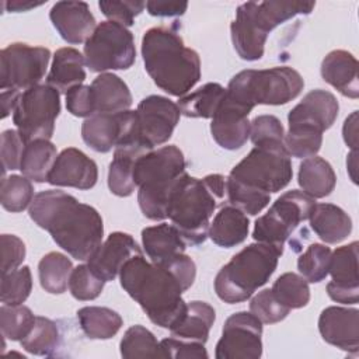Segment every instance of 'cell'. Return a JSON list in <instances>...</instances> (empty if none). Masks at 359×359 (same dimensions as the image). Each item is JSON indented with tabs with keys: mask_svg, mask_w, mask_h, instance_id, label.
<instances>
[{
	"mask_svg": "<svg viewBox=\"0 0 359 359\" xmlns=\"http://www.w3.org/2000/svg\"><path fill=\"white\" fill-rule=\"evenodd\" d=\"M146 8L150 15L154 17H178L182 15L187 8V1H160V0H151L146 3Z\"/></svg>",
	"mask_w": 359,
	"mask_h": 359,
	"instance_id": "cell-53",
	"label": "cell"
},
{
	"mask_svg": "<svg viewBox=\"0 0 359 359\" xmlns=\"http://www.w3.org/2000/svg\"><path fill=\"white\" fill-rule=\"evenodd\" d=\"M57 157L56 146L46 140L38 139L25 144L20 170L24 177L35 182L48 181V175Z\"/></svg>",
	"mask_w": 359,
	"mask_h": 359,
	"instance_id": "cell-33",
	"label": "cell"
},
{
	"mask_svg": "<svg viewBox=\"0 0 359 359\" xmlns=\"http://www.w3.org/2000/svg\"><path fill=\"white\" fill-rule=\"evenodd\" d=\"M215 309L206 302L194 300L187 303V310L180 321L170 330L174 337L205 344L215 323Z\"/></svg>",
	"mask_w": 359,
	"mask_h": 359,
	"instance_id": "cell-32",
	"label": "cell"
},
{
	"mask_svg": "<svg viewBox=\"0 0 359 359\" xmlns=\"http://www.w3.org/2000/svg\"><path fill=\"white\" fill-rule=\"evenodd\" d=\"M49 18L62 39L69 43L86 42L97 27L86 1H57L52 6Z\"/></svg>",
	"mask_w": 359,
	"mask_h": 359,
	"instance_id": "cell-22",
	"label": "cell"
},
{
	"mask_svg": "<svg viewBox=\"0 0 359 359\" xmlns=\"http://www.w3.org/2000/svg\"><path fill=\"white\" fill-rule=\"evenodd\" d=\"M144 69L154 84L170 95L187 94L201 79L199 55L187 48L178 32L153 27L142 38Z\"/></svg>",
	"mask_w": 359,
	"mask_h": 359,
	"instance_id": "cell-4",
	"label": "cell"
},
{
	"mask_svg": "<svg viewBox=\"0 0 359 359\" xmlns=\"http://www.w3.org/2000/svg\"><path fill=\"white\" fill-rule=\"evenodd\" d=\"M104 283L105 280L98 278L87 264H81L73 268L70 273L69 290L77 300H94L101 294Z\"/></svg>",
	"mask_w": 359,
	"mask_h": 359,
	"instance_id": "cell-45",
	"label": "cell"
},
{
	"mask_svg": "<svg viewBox=\"0 0 359 359\" xmlns=\"http://www.w3.org/2000/svg\"><path fill=\"white\" fill-rule=\"evenodd\" d=\"M136 59L133 34L114 21L100 22L84 43V60L91 72L126 70Z\"/></svg>",
	"mask_w": 359,
	"mask_h": 359,
	"instance_id": "cell-11",
	"label": "cell"
},
{
	"mask_svg": "<svg viewBox=\"0 0 359 359\" xmlns=\"http://www.w3.org/2000/svg\"><path fill=\"white\" fill-rule=\"evenodd\" d=\"M81 137L88 147L98 153H108L119 144L142 142L137 130L136 111L94 114L83 122Z\"/></svg>",
	"mask_w": 359,
	"mask_h": 359,
	"instance_id": "cell-14",
	"label": "cell"
},
{
	"mask_svg": "<svg viewBox=\"0 0 359 359\" xmlns=\"http://www.w3.org/2000/svg\"><path fill=\"white\" fill-rule=\"evenodd\" d=\"M262 323L247 311L231 314L222 330L216 359H258L262 355Z\"/></svg>",
	"mask_w": 359,
	"mask_h": 359,
	"instance_id": "cell-15",
	"label": "cell"
},
{
	"mask_svg": "<svg viewBox=\"0 0 359 359\" xmlns=\"http://www.w3.org/2000/svg\"><path fill=\"white\" fill-rule=\"evenodd\" d=\"M73 271L72 261L62 252H48L38 264L39 283L42 289L52 294H60L66 292L69 286V278Z\"/></svg>",
	"mask_w": 359,
	"mask_h": 359,
	"instance_id": "cell-36",
	"label": "cell"
},
{
	"mask_svg": "<svg viewBox=\"0 0 359 359\" xmlns=\"http://www.w3.org/2000/svg\"><path fill=\"white\" fill-rule=\"evenodd\" d=\"M247 215L233 205L222 206L210 222L208 236L219 247L231 248L241 244L248 236Z\"/></svg>",
	"mask_w": 359,
	"mask_h": 359,
	"instance_id": "cell-29",
	"label": "cell"
},
{
	"mask_svg": "<svg viewBox=\"0 0 359 359\" xmlns=\"http://www.w3.org/2000/svg\"><path fill=\"white\" fill-rule=\"evenodd\" d=\"M121 355L126 359L133 358H164L161 345L143 325L128 328L119 344Z\"/></svg>",
	"mask_w": 359,
	"mask_h": 359,
	"instance_id": "cell-37",
	"label": "cell"
},
{
	"mask_svg": "<svg viewBox=\"0 0 359 359\" xmlns=\"http://www.w3.org/2000/svg\"><path fill=\"white\" fill-rule=\"evenodd\" d=\"M273 296L287 309H302L310 300L307 280L294 272L282 273L271 287Z\"/></svg>",
	"mask_w": 359,
	"mask_h": 359,
	"instance_id": "cell-39",
	"label": "cell"
},
{
	"mask_svg": "<svg viewBox=\"0 0 359 359\" xmlns=\"http://www.w3.org/2000/svg\"><path fill=\"white\" fill-rule=\"evenodd\" d=\"M321 77L342 95L353 100L359 97L358 60L351 52L331 50L321 62Z\"/></svg>",
	"mask_w": 359,
	"mask_h": 359,
	"instance_id": "cell-24",
	"label": "cell"
},
{
	"mask_svg": "<svg viewBox=\"0 0 359 359\" xmlns=\"http://www.w3.org/2000/svg\"><path fill=\"white\" fill-rule=\"evenodd\" d=\"M356 165H358V160H356V151L352 150L348 156V160H346V167H348V171H349V175H351V180L356 184L358 180H356Z\"/></svg>",
	"mask_w": 359,
	"mask_h": 359,
	"instance_id": "cell-57",
	"label": "cell"
},
{
	"mask_svg": "<svg viewBox=\"0 0 359 359\" xmlns=\"http://www.w3.org/2000/svg\"><path fill=\"white\" fill-rule=\"evenodd\" d=\"M342 136L346 146L352 150H358V111H353L344 122Z\"/></svg>",
	"mask_w": 359,
	"mask_h": 359,
	"instance_id": "cell-54",
	"label": "cell"
},
{
	"mask_svg": "<svg viewBox=\"0 0 359 359\" xmlns=\"http://www.w3.org/2000/svg\"><path fill=\"white\" fill-rule=\"evenodd\" d=\"M1 275L17 269L25 258V244L14 234H1Z\"/></svg>",
	"mask_w": 359,
	"mask_h": 359,
	"instance_id": "cell-51",
	"label": "cell"
},
{
	"mask_svg": "<svg viewBox=\"0 0 359 359\" xmlns=\"http://www.w3.org/2000/svg\"><path fill=\"white\" fill-rule=\"evenodd\" d=\"M143 254L135 238L123 231L111 233L97 251L88 258L87 265L102 280H114L126 261Z\"/></svg>",
	"mask_w": 359,
	"mask_h": 359,
	"instance_id": "cell-19",
	"label": "cell"
},
{
	"mask_svg": "<svg viewBox=\"0 0 359 359\" xmlns=\"http://www.w3.org/2000/svg\"><path fill=\"white\" fill-rule=\"evenodd\" d=\"M297 182L304 194L318 199L328 196L334 191L337 175L327 160L313 156L300 163Z\"/></svg>",
	"mask_w": 359,
	"mask_h": 359,
	"instance_id": "cell-31",
	"label": "cell"
},
{
	"mask_svg": "<svg viewBox=\"0 0 359 359\" xmlns=\"http://www.w3.org/2000/svg\"><path fill=\"white\" fill-rule=\"evenodd\" d=\"M42 4H43V1L42 3H35V1H27V0H24V1H21V0H11V1H7L4 6L7 7L8 11L17 13V11H28V10L39 7Z\"/></svg>",
	"mask_w": 359,
	"mask_h": 359,
	"instance_id": "cell-56",
	"label": "cell"
},
{
	"mask_svg": "<svg viewBox=\"0 0 359 359\" xmlns=\"http://www.w3.org/2000/svg\"><path fill=\"white\" fill-rule=\"evenodd\" d=\"M226 95L219 83H206L194 93L178 100L180 112L188 118H212Z\"/></svg>",
	"mask_w": 359,
	"mask_h": 359,
	"instance_id": "cell-35",
	"label": "cell"
},
{
	"mask_svg": "<svg viewBox=\"0 0 359 359\" xmlns=\"http://www.w3.org/2000/svg\"><path fill=\"white\" fill-rule=\"evenodd\" d=\"M21 93L15 90H1L0 105H1V118H7L11 111H14Z\"/></svg>",
	"mask_w": 359,
	"mask_h": 359,
	"instance_id": "cell-55",
	"label": "cell"
},
{
	"mask_svg": "<svg viewBox=\"0 0 359 359\" xmlns=\"http://www.w3.org/2000/svg\"><path fill=\"white\" fill-rule=\"evenodd\" d=\"M330 247L313 243L297 259V269L302 276L311 283L321 282L328 275L330 259H331Z\"/></svg>",
	"mask_w": 359,
	"mask_h": 359,
	"instance_id": "cell-43",
	"label": "cell"
},
{
	"mask_svg": "<svg viewBox=\"0 0 359 359\" xmlns=\"http://www.w3.org/2000/svg\"><path fill=\"white\" fill-rule=\"evenodd\" d=\"M100 10L102 14L109 18V21L118 22L123 27H130L133 25L135 17L139 15L144 7V1H132V0H125V1H116V0H102L98 3Z\"/></svg>",
	"mask_w": 359,
	"mask_h": 359,
	"instance_id": "cell-47",
	"label": "cell"
},
{
	"mask_svg": "<svg viewBox=\"0 0 359 359\" xmlns=\"http://www.w3.org/2000/svg\"><path fill=\"white\" fill-rule=\"evenodd\" d=\"M282 254L278 248L258 241L244 247L217 272L215 278L217 297L229 304L250 299L269 280Z\"/></svg>",
	"mask_w": 359,
	"mask_h": 359,
	"instance_id": "cell-8",
	"label": "cell"
},
{
	"mask_svg": "<svg viewBox=\"0 0 359 359\" xmlns=\"http://www.w3.org/2000/svg\"><path fill=\"white\" fill-rule=\"evenodd\" d=\"M163 356L170 359H208L209 355L202 342H185L177 338L160 341Z\"/></svg>",
	"mask_w": 359,
	"mask_h": 359,
	"instance_id": "cell-50",
	"label": "cell"
},
{
	"mask_svg": "<svg viewBox=\"0 0 359 359\" xmlns=\"http://www.w3.org/2000/svg\"><path fill=\"white\" fill-rule=\"evenodd\" d=\"M292 177V161L285 143H258L230 171L226 194L230 205L254 216L269 205L271 194L283 189Z\"/></svg>",
	"mask_w": 359,
	"mask_h": 359,
	"instance_id": "cell-2",
	"label": "cell"
},
{
	"mask_svg": "<svg viewBox=\"0 0 359 359\" xmlns=\"http://www.w3.org/2000/svg\"><path fill=\"white\" fill-rule=\"evenodd\" d=\"M25 142L22 140L18 130L7 129L1 133V164H3V177L6 175V171L20 170L22 151L25 147Z\"/></svg>",
	"mask_w": 359,
	"mask_h": 359,
	"instance_id": "cell-49",
	"label": "cell"
},
{
	"mask_svg": "<svg viewBox=\"0 0 359 359\" xmlns=\"http://www.w3.org/2000/svg\"><path fill=\"white\" fill-rule=\"evenodd\" d=\"M34 199V187L31 180L24 175L3 177L0 188L1 206L13 213L27 209Z\"/></svg>",
	"mask_w": 359,
	"mask_h": 359,
	"instance_id": "cell-41",
	"label": "cell"
},
{
	"mask_svg": "<svg viewBox=\"0 0 359 359\" xmlns=\"http://www.w3.org/2000/svg\"><path fill=\"white\" fill-rule=\"evenodd\" d=\"M180 108L175 102L163 95H149L143 98L136 109L139 137L144 146L153 150L165 143L178 121Z\"/></svg>",
	"mask_w": 359,
	"mask_h": 359,
	"instance_id": "cell-16",
	"label": "cell"
},
{
	"mask_svg": "<svg viewBox=\"0 0 359 359\" xmlns=\"http://www.w3.org/2000/svg\"><path fill=\"white\" fill-rule=\"evenodd\" d=\"M143 248L154 264H164L185 252L187 243L180 231L168 223H160L142 230Z\"/></svg>",
	"mask_w": 359,
	"mask_h": 359,
	"instance_id": "cell-26",
	"label": "cell"
},
{
	"mask_svg": "<svg viewBox=\"0 0 359 359\" xmlns=\"http://www.w3.org/2000/svg\"><path fill=\"white\" fill-rule=\"evenodd\" d=\"M13 112V122L25 143L49 140L60 112V93L48 84L34 86L21 93Z\"/></svg>",
	"mask_w": 359,
	"mask_h": 359,
	"instance_id": "cell-12",
	"label": "cell"
},
{
	"mask_svg": "<svg viewBox=\"0 0 359 359\" xmlns=\"http://www.w3.org/2000/svg\"><path fill=\"white\" fill-rule=\"evenodd\" d=\"M314 203L311 196L299 189L282 194L269 210L255 220L252 238L283 252L285 241L302 222L309 219Z\"/></svg>",
	"mask_w": 359,
	"mask_h": 359,
	"instance_id": "cell-10",
	"label": "cell"
},
{
	"mask_svg": "<svg viewBox=\"0 0 359 359\" xmlns=\"http://www.w3.org/2000/svg\"><path fill=\"white\" fill-rule=\"evenodd\" d=\"M36 316L27 306H7L0 307V330L1 335L11 341H21L25 338L35 324Z\"/></svg>",
	"mask_w": 359,
	"mask_h": 359,
	"instance_id": "cell-42",
	"label": "cell"
},
{
	"mask_svg": "<svg viewBox=\"0 0 359 359\" xmlns=\"http://www.w3.org/2000/svg\"><path fill=\"white\" fill-rule=\"evenodd\" d=\"M250 123V137L254 144L264 142H283L285 139L282 122L273 115H258Z\"/></svg>",
	"mask_w": 359,
	"mask_h": 359,
	"instance_id": "cell-48",
	"label": "cell"
},
{
	"mask_svg": "<svg viewBox=\"0 0 359 359\" xmlns=\"http://www.w3.org/2000/svg\"><path fill=\"white\" fill-rule=\"evenodd\" d=\"M314 1H247L237 7L230 25L231 42L243 60L254 62L262 57L268 34L282 22L299 14H310Z\"/></svg>",
	"mask_w": 359,
	"mask_h": 359,
	"instance_id": "cell-7",
	"label": "cell"
},
{
	"mask_svg": "<svg viewBox=\"0 0 359 359\" xmlns=\"http://www.w3.org/2000/svg\"><path fill=\"white\" fill-rule=\"evenodd\" d=\"M300 73L287 66L262 70H243L230 80L226 95L248 108L255 105H283L294 100L303 90Z\"/></svg>",
	"mask_w": 359,
	"mask_h": 359,
	"instance_id": "cell-9",
	"label": "cell"
},
{
	"mask_svg": "<svg viewBox=\"0 0 359 359\" xmlns=\"http://www.w3.org/2000/svg\"><path fill=\"white\" fill-rule=\"evenodd\" d=\"M98 168L94 160L76 147L62 150L48 175V181L57 187L90 189L97 184Z\"/></svg>",
	"mask_w": 359,
	"mask_h": 359,
	"instance_id": "cell-20",
	"label": "cell"
},
{
	"mask_svg": "<svg viewBox=\"0 0 359 359\" xmlns=\"http://www.w3.org/2000/svg\"><path fill=\"white\" fill-rule=\"evenodd\" d=\"M150 151L142 142H130L115 147L114 158L108 170V188L116 196H129L133 194L136 184L133 168L136 160Z\"/></svg>",
	"mask_w": 359,
	"mask_h": 359,
	"instance_id": "cell-25",
	"label": "cell"
},
{
	"mask_svg": "<svg viewBox=\"0 0 359 359\" xmlns=\"http://www.w3.org/2000/svg\"><path fill=\"white\" fill-rule=\"evenodd\" d=\"M121 286L142 307L149 320L171 330L187 310L180 279L164 264L146 261L143 254L132 257L119 272Z\"/></svg>",
	"mask_w": 359,
	"mask_h": 359,
	"instance_id": "cell-3",
	"label": "cell"
},
{
	"mask_svg": "<svg viewBox=\"0 0 359 359\" xmlns=\"http://www.w3.org/2000/svg\"><path fill=\"white\" fill-rule=\"evenodd\" d=\"M80 327L90 339H109L118 334L123 321L122 317L108 307L87 306L77 311Z\"/></svg>",
	"mask_w": 359,
	"mask_h": 359,
	"instance_id": "cell-34",
	"label": "cell"
},
{
	"mask_svg": "<svg viewBox=\"0 0 359 359\" xmlns=\"http://www.w3.org/2000/svg\"><path fill=\"white\" fill-rule=\"evenodd\" d=\"M50 50L14 42L0 52V88L25 91L38 86L45 76Z\"/></svg>",
	"mask_w": 359,
	"mask_h": 359,
	"instance_id": "cell-13",
	"label": "cell"
},
{
	"mask_svg": "<svg viewBox=\"0 0 359 359\" xmlns=\"http://www.w3.org/2000/svg\"><path fill=\"white\" fill-rule=\"evenodd\" d=\"M224 192L226 178L222 174H209L202 180L187 172L181 177L171 192L167 217L187 244L199 245L206 240L210 219Z\"/></svg>",
	"mask_w": 359,
	"mask_h": 359,
	"instance_id": "cell-5",
	"label": "cell"
},
{
	"mask_svg": "<svg viewBox=\"0 0 359 359\" xmlns=\"http://www.w3.org/2000/svg\"><path fill=\"white\" fill-rule=\"evenodd\" d=\"M57 342L59 331L56 323L42 316H36L32 330L25 338L20 341L21 346L27 352L38 356L52 355L57 346Z\"/></svg>",
	"mask_w": 359,
	"mask_h": 359,
	"instance_id": "cell-40",
	"label": "cell"
},
{
	"mask_svg": "<svg viewBox=\"0 0 359 359\" xmlns=\"http://www.w3.org/2000/svg\"><path fill=\"white\" fill-rule=\"evenodd\" d=\"M84 56L74 48H60L55 52L46 84L59 93H67L70 88L83 84L86 80Z\"/></svg>",
	"mask_w": 359,
	"mask_h": 359,
	"instance_id": "cell-30",
	"label": "cell"
},
{
	"mask_svg": "<svg viewBox=\"0 0 359 359\" xmlns=\"http://www.w3.org/2000/svg\"><path fill=\"white\" fill-rule=\"evenodd\" d=\"M358 245L352 241L331 252L328 273L332 280L327 283V293L337 303L356 304L359 300Z\"/></svg>",
	"mask_w": 359,
	"mask_h": 359,
	"instance_id": "cell-17",
	"label": "cell"
},
{
	"mask_svg": "<svg viewBox=\"0 0 359 359\" xmlns=\"http://www.w3.org/2000/svg\"><path fill=\"white\" fill-rule=\"evenodd\" d=\"M318 331L327 344L358 353L359 310L338 306L325 307L318 317Z\"/></svg>",
	"mask_w": 359,
	"mask_h": 359,
	"instance_id": "cell-21",
	"label": "cell"
},
{
	"mask_svg": "<svg viewBox=\"0 0 359 359\" xmlns=\"http://www.w3.org/2000/svg\"><path fill=\"white\" fill-rule=\"evenodd\" d=\"M250 112L251 108L224 95L212 116L210 133L215 142L226 150H237L243 147L250 137Z\"/></svg>",
	"mask_w": 359,
	"mask_h": 359,
	"instance_id": "cell-18",
	"label": "cell"
},
{
	"mask_svg": "<svg viewBox=\"0 0 359 359\" xmlns=\"http://www.w3.org/2000/svg\"><path fill=\"white\" fill-rule=\"evenodd\" d=\"M290 309L283 306L271 289H264L250 300V313H252L262 324L279 323L287 317Z\"/></svg>",
	"mask_w": 359,
	"mask_h": 359,
	"instance_id": "cell-46",
	"label": "cell"
},
{
	"mask_svg": "<svg viewBox=\"0 0 359 359\" xmlns=\"http://www.w3.org/2000/svg\"><path fill=\"white\" fill-rule=\"evenodd\" d=\"M338 101L335 95L327 90H311L303 100L290 109L287 115L289 125L303 123L314 126L320 130H327L332 126L338 116Z\"/></svg>",
	"mask_w": 359,
	"mask_h": 359,
	"instance_id": "cell-23",
	"label": "cell"
},
{
	"mask_svg": "<svg viewBox=\"0 0 359 359\" xmlns=\"http://www.w3.org/2000/svg\"><path fill=\"white\" fill-rule=\"evenodd\" d=\"M289 156L297 158H309L318 153L323 143V130L303 123L289 125L283 139Z\"/></svg>",
	"mask_w": 359,
	"mask_h": 359,
	"instance_id": "cell-38",
	"label": "cell"
},
{
	"mask_svg": "<svg viewBox=\"0 0 359 359\" xmlns=\"http://www.w3.org/2000/svg\"><path fill=\"white\" fill-rule=\"evenodd\" d=\"M28 212L29 217L77 261H88L102 243L101 215L70 194L59 189L38 192Z\"/></svg>",
	"mask_w": 359,
	"mask_h": 359,
	"instance_id": "cell-1",
	"label": "cell"
},
{
	"mask_svg": "<svg viewBox=\"0 0 359 359\" xmlns=\"http://www.w3.org/2000/svg\"><path fill=\"white\" fill-rule=\"evenodd\" d=\"M66 108L67 111L79 118H90L95 114L93 93L90 86H76L70 88L66 94Z\"/></svg>",
	"mask_w": 359,
	"mask_h": 359,
	"instance_id": "cell-52",
	"label": "cell"
},
{
	"mask_svg": "<svg viewBox=\"0 0 359 359\" xmlns=\"http://www.w3.org/2000/svg\"><path fill=\"white\" fill-rule=\"evenodd\" d=\"M185 174V158L175 144L142 154L133 168L137 202L150 220H164L172 189Z\"/></svg>",
	"mask_w": 359,
	"mask_h": 359,
	"instance_id": "cell-6",
	"label": "cell"
},
{
	"mask_svg": "<svg viewBox=\"0 0 359 359\" xmlns=\"http://www.w3.org/2000/svg\"><path fill=\"white\" fill-rule=\"evenodd\" d=\"M32 289V276L29 266L17 268L8 273L1 275L0 300L7 306L22 304Z\"/></svg>",
	"mask_w": 359,
	"mask_h": 359,
	"instance_id": "cell-44",
	"label": "cell"
},
{
	"mask_svg": "<svg viewBox=\"0 0 359 359\" xmlns=\"http://www.w3.org/2000/svg\"><path fill=\"white\" fill-rule=\"evenodd\" d=\"M309 220L313 231L327 244L341 243L352 231L348 213L332 203H314Z\"/></svg>",
	"mask_w": 359,
	"mask_h": 359,
	"instance_id": "cell-28",
	"label": "cell"
},
{
	"mask_svg": "<svg viewBox=\"0 0 359 359\" xmlns=\"http://www.w3.org/2000/svg\"><path fill=\"white\" fill-rule=\"evenodd\" d=\"M95 114H116L128 111L132 94L126 83L114 73H101L91 83Z\"/></svg>",
	"mask_w": 359,
	"mask_h": 359,
	"instance_id": "cell-27",
	"label": "cell"
}]
</instances>
